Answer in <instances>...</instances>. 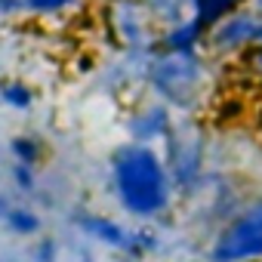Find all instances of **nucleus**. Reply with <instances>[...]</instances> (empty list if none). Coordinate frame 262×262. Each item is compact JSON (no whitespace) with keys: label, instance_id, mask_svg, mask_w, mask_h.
<instances>
[{"label":"nucleus","instance_id":"1","mask_svg":"<svg viewBox=\"0 0 262 262\" xmlns=\"http://www.w3.org/2000/svg\"><path fill=\"white\" fill-rule=\"evenodd\" d=\"M108 185L114 201L136 222H158L179 198L164 155L155 145L126 139L108 155Z\"/></svg>","mask_w":262,"mask_h":262},{"label":"nucleus","instance_id":"2","mask_svg":"<svg viewBox=\"0 0 262 262\" xmlns=\"http://www.w3.org/2000/svg\"><path fill=\"white\" fill-rule=\"evenodd\" d=\"M210 77V62L201 53H170L155 50L145 62V86L155 99L167 102L173 111H194L204 99Z\"/></svg>","mask_w":262,"mask_h":262},{"label":"nucleus","instance_id":"3","mask_svg":"<svg viewBox=\"0 0 262 262\" xmlns=\"http://www.w3.org/2000/svg\"><path fill=\"white\" fill-rule=\"evenodd\" d=\"M161 145H164V161H167L176 194L179 198L201 194V185L207 179V136H204V129L191 117H179Z\"/></svg>","mask_w":262,"mask_h":262},{"label":"nucleus","instance_id":"4","mask_svg":"<svg viewBox=\"0 0 262 262\" xmlns=\"http://www.w3.org/2000/svg\"><path fill=\"white\" fill-rule=\"evenodd\" d=\"M204 262H262V198L241 204V210L213 231Z\"/></svg>","mask_w":262,"mask_h":262},{"label":"nucleus","instance_id":"5","mask_svg":"<svg viewBox=\"0 0 262 262\" xmlns=\"http://www.w3.org/2000/svg\"><path fill=\"white\" fill-rule=\"evenodd\" d=\"M108 28L111 37L120 43L123 53H136V56H151L158 50L161 28L145 10L142 0H111L108 7Z\"/></svg>","mask_w":262,"mask_h":262},{"label":"nucleus","instance_id":"6","mask_svg":"<svg viewBox=\"0 0 262 262\" xmlns=\"http://www.w3.org/2000/svg\"><path fill=\"white\" fill-rule=\"evenodd\" d=\"M262 28V16L244 4L231 13H225L222 19H216L207 31V43L204 50L216 59H231V56H244L253 43H256V34Z\"/></svg>","mask_w":262,"mask_h":262},{"label":"nucleus","instance_id":"7","mask_svg":"<svg viewBox=\"0 0 262 262\" xmlns=\"http://www.w3.org/2000/svg\"><path fill=\"white\" fill-rule=\"evenodd\" d=\"M68 219H71V225H74L83 237H90V241H96V244H102V247H111V250H117V253H123V256L142 259L136 228H126L123 222H117V219H111V216H105V213H96V210H74Z\"/></svg>","mask_w":262,"mask_h":262},{"label":"nucleus","instance_id":"8","mask_svg":"<svg viewBox=\"0 0 262 262\" xmlns=\"http://www.w3.org/2000/svg\"><path fill=\"white\" fill-rule=\"evenodd\" d=\"M176 123V114L167 102L161 99H148L142 105H136L133 111L126 114L123 126H126V139H133V142H142V145H158L167 139V133L173 129Z\"/></svg>","mask_w":262,"mask_h":262},{"label":"nucleus","instance_id":"9","mask_svg":"<svg viewBox=\"0 0 262 262\" xmlns=\"http://www.w3.org/2000/svg\"><path fill=\"white\" fill-rule=\"evenodd\" d=\"M207 22H201L198 16L176 22L170 28H161L158 37V50H170V53H201L207 43Z\"/></svg>","mask_w":262,"mask_h":262},{"label":"nucleus","instance_id":"10","mask_svg":"<svg viewBox=\"0 0 262 262\" xmlns=\"http://www.w3.org/2000/svg\"><path fill=\"white\" fill-rule=\"evenodd\" d=\"M0 222H4L16 237H37L43 231V219L37 210L25 207V204H10L4 210V216H0Z\"/></svg>","mask_w":262,"mask_h":262},{"label":"nucleus","instance_id":"11","mask_svg":"<svg viewBox=\"0 0 262 262\" xmlns=\"http://www.w3.org/2000/svg\"><path fill=\"white\" fill-rule=\"evenodd\" d=\"M142 4L158 22V28H170L194 16V0H142Z\"/></svg>","mask_w":262,"mask_h":262},{"label":"nucleus","instance_id":"12","mask_svg":"<svg viewBox=\"0 0 262 262\" xmlns=\"http://www.w3.org/2000/svg\"><path fill=\"white\" fill-rule=\"evenodd\" d=\"M10 158L16 164H28V167H40L47 161V145L40 136H31V133H19L10 139Z\"/></svg>","mask_w":262,"mask_h":262},{"label":"nucleus","instance_id":"13","mask_svg":"<svg viewBox=\"0 0 262 262\" xmlns=\"http://www.w3.org/2000/svg\"><path fill=\"white\" fill-rule=\"evenodd\" d=\"M0 102L13 111H31L34 102H37V90L31 83L19 80V77H10V80L0 83Z\"/></svg>","mask_w":262,"mask_h":262},{"label":"nucleus","instance_id":"14","mask_svg":"<svg viewBox=\"0 0 262 262\" xmlns=\"http://www.w3.org/2000/svg\"><path fill=\"white\" fill-rule=\"evenodd\" d=\"M83 0H22V16H34V19H53V16H65L71 10H77Z\"/></svg>","mask_w":262,"mask_h":262},{"label":"nucleus","instance_id":"15","mask_svg":"<svg viewBox=\"0 0 262 262\" xmlns=\"http://www.w3.org/2000/svg\"><path fill=\"white\" fill-rule=\"evenodd\" d=\"M244 4L247 0H194V16L201 22H207V28H210L216 19H222L225 13H231V10H237Z\"/></svg>","mask_w":262,"mask_h":262},{"label":"nucleus","instance_id":"16","mask_svg":"<svg viewBox=\"0 0 262 262\" xmlns=\"http://www.w3.org/2000/svg\"><path fill=\"white\" fill-rule=\"evenodd\" d=\"M10 182H13V188L19 191V194H25V198H31V194H37V167H28V164H10Z\"/></svg>","mask_w":262,"mask_h":262},{"label":"nucleus","instance_id":"17","mask_svg":"<svg viewBox=\"0 0 262 262\" xmlns=\"http://www.w3.org/2000/svg\"><path fill=\"white\" fill-rule=\"evenodd\" d=\"M31 259L34 262H59V241L53 234L31 237Z\"/></svg>","mask_w":262,"mask_h":262},{"label":"nucleus","instance_id":"18","mask_svg":"<svg viewBox=\"0 0 262 262\" xmlns=\"http://www.w3.org/2000/svg\"><path fill=\"white\" fill-rule=\"evenodd\" d=\"M244 56H247V65L262 74V28H259V34H256V43H253Z\"/></svg>","mask_w":262,"mask_h":262},{"label":"nucleus","instance_id":"19","mask_svg":"<svg viewBox=\"0 0 262 262\" xmlns=\"http://www.w3.org/2000/svg\"><path fill=\"white\" fill-rule=\"evenodd\" d=\"M22 16V0H0V19Z\"/></svg>","mask_w":262,"mask_h":262},{"label":"nucleus","instance_id":"20","mask_svg":"<svg viewBox=\"0 0 262 262\" xmlns=\"http://www.w3.org/2000/svg\"><path fill=\"white\" fill-rule=\"evenodd\" d=\"M77 262H96V259H93V253H86V250H80V256H77Z\"/></svg>","mask_w":262,"mask_h":262},{"label":"nucleus","instance_id":"21","mask_svg":"<svg viewBox=\"0 0 262 262\" xmlns=\"http://www.w3.org/2000/svg\"><path fill=\"white\" fill-rule=\"evenodd\" d=\"M247 4H250V7H253V10H256L259 16H262V0H247Z\"/></svg>","mask_w":262,"mask_h":262}]
</instances>
